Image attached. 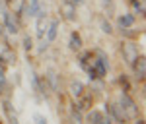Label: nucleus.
Returning <instances> with one entry per match:
<instances>
[{
  "mask_svg": "<svg viewBox=\"0 0 146 124\" xmlns=\"http://www.w3.org/2000/svg\"><path fill=\"white\" fill-rule=\"evenodd\" d=\"M0 10L4 12V4H2V0H0Z\"/></svg>",
  "mask_w": 146,
  "mask_h": 124,
  "instance_id": "nucleus-19",
  "label": "nucleus"
},
{
  "mask_svg": "<svg viewBox=\"0 0 146 124\" xmlns=\"http://www.w3.org/2000/svg\"><path fill=\"white\" fill-rule=\"evenodd\" d=\"M62 14H64V18H66V20H74L76 4H72V2H64V4H62Z\"/></svg>",
  "mask_w": 146,
  "mask_h": 124,
  "instance_id": "nucleus-8",
  "label": "nucleus"
},
{
  "mask_svg": "<svg viewBox=\"0 0 146 124\" xmlns=\"http://www.w3.org/2000/svg\"><path fill=\"white\" fill-rule=\"evenodd\" d=\"M135 10L138 12V14H144V6H142L138 0H135Z\"/></svg>",
  "mask_w": 146,
  "mask_h": 124,
  "instance_id": "nucleus-15",
  "label": "nucleus"
},
{
  "mask_svg": "<svg viewBox=\"0 0 146 124\" xmlns=\"http://www.w3.org/2000/svg\"><path fill=\"white\" fill-rule=\"evenodd\" d=\"M4 14V23H6V29H8V33H18V23L14 20V16H12L10 12H2Z\"/></svg>",
  "mask_w": 146,
  "mask_h": 124,
  "instance_id": "nucleus-5",
  "label": "nucleus"
},
{
  "mask_svg": "<svg viewBox=\"0 0 146 124\" xmlns=\"http://www.w3.org/2000/svg\"><path fill=\"white\" fill-rule=\"evenodd\" d=\"M23 47H25L27 51L31 49V39H29V37H25V39H23Z\"/></svg>",
  "mask_w": 146,
  "mask_h": 124,
  "instance_id": "nucleus-17",
  "label": "nucleus"
},
{
  "mask_svg": "<svg viewBox=\"0 0 146 124\" xmlns=\"http://www.w3.org/2000/svg\"><path fill=\"white\" fill-rule=\"evenodd\" d=\"M45 33H47V43H53L56 39V35H58V22H56V20H53V22L47 25Z\"/></svg>",
  "mask_w": 146,
  "mask_h": 124,
  "instance_id": "nucleus-6",
  "label": "nucleus"
},
{
  "mask_svg": "<svg viewBox=\"0 0 146 124\" xmlns=\"http://www.w3.org/2000/svg\"><path fill=\"white\" fill-rule=\"evenodd\" d=\"M25 12H27L29 18H37V16H43V14H45V6H43L41 0H29Z\"/></svg>",
  "mask_w": 146,
  "mask_h": 124,
  "instance_id": "nucleus-3",
  "label": "nucleus"
},
{
  "mask_svg": "<svg viewBox=\"0 0 146 124\" xmlns=\"http://www.w3.org/2000/svg\"><path fill=\"white\" fill-rule=\"evenodd\" d=\"M70 2H72V4H82L84 0H70Z\"/></svg>",
  "mask_w": 146,
  "mask_h": 124,
  "instance_id": "nucleus-18",
  "label": "nucleus"
},
{
  "mask_svg": "<svg viewBox=\"0 0 146 124\" xmlns=\"http://www.w3.org/2000/svg\"><path fill=\"white\" fill-rule=\"evenodd\" d=\"M88 74H90V79H96V78H103L107 74V60L105 56L100 52L98 60H94V64L88 66Z\"/></svg>",
  "mask_w": 146,
  "mask_h": 124,
  "instance_id": "nucleus-1",
  "label": "nucleus"
},
{
  "mask_svg": "<svg viewBox=\"0 0 146 124\" xmlns=\"http://www.w3.org/2000/svg\"><path fill=\"white\" fill-rule=\"evenodd\" d=\"M68 47H70L72 51H78L80 47H82V39H80L78 33H72V35H70V43H68Z\"/></svg>",
  "mask_w": 146,
  "mask_h": 124,
  "instance_id": "nucleus-12",
  "label": "nucleus"
},
{
  "mask_svg": "<svg viewBox=\"0 0 146 124\" xmlns=\"http://www.w3.org/2000/svg\"><path fill=\"white\" fill-rule=\"evenodd\" d=\"M136 60L138 62H135V74L138 79H144L146 76V64H144V56H138L136 54Z\"/></svg>",
  "mask_w": 146,
  "mask_h": 124,
  "instance_id": "nucleus-7",
  "label": "nucleus"
},
{
  "mask_svg": "<svg viewBox=\"0 0 146 124\" xmlns=\"http://www.w3.org/2000/svg\"><path fill=\"white\" fill-rule=\"evenodd\" d=\"M70 93H72L74 97H82V93H84V85H82L80 81H72V83H70Z\"/></svg>",
  "mask_w": 146,
  "mask_h": 124,
  "instance_id": "nucleus-11",
  "label": "nucleus"
},
{
  "mask_svg": "<svg viewBox=\"0 0 146 124\" xmlns=\"http://www.w3.org/2000/svg\"><path fill=\"white\" fill-rule=\"evenodd\" d=\"M101 29H103V33H111V31H113V29H111V25H109L107 22H103V23H101Z\"/></svg>",
  "mask_w": 146,
  "mask_h": 124,
  "instance_id": "nucleus-16",
  "label": "nucleus"
},
{
  "mask_svg": "<svg viewBox=\"0 0 146 124\" xmlns=\"http://www.w3.org/2000/svg\"><path fill=\"white\" fill-rule=\"evenodd\" d=\"M47 20H45V14L43 16H37V37H45V31H47Z\"/></svg>",
  "mask_w": 146,
  "mask_h": 124,
  "instance_id": "nucleus-10",
  "label": "nucleus"
},
{
  "mask_svg": "<svg viewBox=\"0 0 146 124\" xmlns=\"http://www.w3.org/2000/svg\"><path fill=\"white\" fill-rule=\"evenodd\" d=\"M88 124H109V116L105 118L100 111H92L88 114Z\"/></svg>",
  "mask_w": 146,
  "mask_h": 124,
  "instance_id": "nucleus-4",
  "label": "nucleus"
},
{
  "mask_svg": "<svg viewBox=\"0 0 146 124\" xmlns=\"http://www.w3.org/2000/svg\"><path fill=\"white\" fill-rule=\"evenodd\" d=\"M33 120H35V124H49V122H47V118L43 116V114H39V113L33 114Z\"/></svg>",
  "mask_w": 146,
  "mask_h": 124,
  "instance_id": "nucleus-14",
  "label": "nucleus"
},
{
  "mask_svg": "<svg viewBox=\"0 0 146 124\" xmlns=\"http://www.w3.org/2000/svg\"><path fill=\"white\" fill-rule=\"evenodd\" d=\"M119 27H123V29H127V27H131L133 23H135V16L133 14H123V16H119Z\"/></svg>",
  "mask_w": 146,
  "mask_h": 124,
  "instance_id": "nucleus-9",
  "label": "nucleus"
},
{
  "mask_svg": "<svg viewBox=\"0 0 146 124\" xmlns=\"http://www.w3.org/2000/svg\"><path fill=\"white\" fill-rule=\"evenodd\" d=\"M121 113L127 118H135L138 114V109H136V103L127 95V93H121Z\"/></svg>",
  "mask_w": 146,
  "mask_h": 124,
  "instance_id": "nucleus-2",
  "label": "nucleus"
},
{
  "mask_svg": "<svg viewBox=\"0 0 146 124\" xmlns=\"http://www.w3.org/2000/svg\"><path fill=\"white\" fill-rule=\"evenodd\" d=\"M125 54H127V58H129V62H133L136 58V49H135V45H127V49H125Z\"/></svg>",
  "mask_w": 146,
  "mask_h": 124,
  "instance_id": "nucleus-13",
  "label": "nucleus"
}]
</instances>
